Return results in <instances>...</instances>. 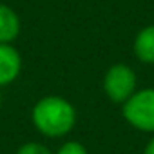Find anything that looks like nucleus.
I'll return each mask as SVG.
<instances>
[{"instance_id": "f257e3e1", "label": "nucleus", "mask_w": 154, "mask_h": 154, "mask_svg": "<svg viewBox=\"0 0 154 154\" xmlns=\"http://www.w3.org/2000/svg\"><path fill=\"white\" fill-rule=\"evenodd\" d=\"M31 118L40 134L47 138H60L72 131L76 111L72 103L62 96H45L36 102Z\"/></svg>"}, {"instance_id": "f03ea898", "label": "nucleus", "mask_w": 154, "mask_h": 154, "mask_svg": "<svg viewBox=\"0 0 154 154\" xmlns=\"http://www.w3.org/2000/svg\"><path fill=\"white\" fill-rule=\"evenodd\" d=\"M123 118L129 125L143 132H154V87L134 93L123 103Z\"/></svg>"}, {"instance_id": "7ed1b4c3", "label": "nucleus", "mask_w": 154, "mask_h": 154, "mask_svg": "<svg viewBox=\"0 0 154 154\" xmlns=\"http://www.w3.org/2000/svg\"><path fill=\"white\" fill-rule=\"evenodd\" d=\"M103 91L114 103H125L136 93V74L127 63H114L103 76Z\"/></svg>"}, {"instance_id": "20e7f679", "label": "nucleus", "mask_w": 154, "mask_h": 154, "mask_svg": "<svg viewBox=\"0 0 154 154\" xmlns=\"http://www.w3.org/2000/svg\"><path fill=\"white\" fill-rule=\"evenodd\" d=\"M22 69V58L11 44H0V87L15 82Z\"/></svg>"}, {"instance_id": "39448f33", "label": "nucleus", "mask_w": 154, "mask_h": 154, "mask_svg": "<svg viewBox=\"0 0 154 154\" xmlns=\"http://www.w3.org/2000/svg\"><path fill=\"white\" fill-rule=\"evenodd\" d=\"M20 33V18L6 4H0V44H11Z\"/></svg>"}, {"instance_id": "423d86ee", "label": "nucleus", "mask_w": 154, "mask_h": 154, "mask_svg": "<svg viewBox=\"0 0 154 154\" xmlns=\"http://www.w3.org/2000/svg\"><path fill=\"white\" fill-rule=\"evenodd\" d=\"M134 54L143 63H154V24L143 27L134 38Z\"/></svg>"}, {"instance_id": "0eeeda50", "label": "nucleus", "mask_w": 154, "mask_h": 154, "mask_svg": "<svg viewBox=\"0 0 154 154\" xmlns=\"http://www.w3.org/2000/svg\"><path fill=\"white\" fill-rule=\"evenodd\" d=\"M17 154H53L45 145H42V143H36V141H29V143H24L18 150H17Z\"/></svg>"}, {"instance_id": "6e6552de", "label": "nucleus", "mask_w": 154, "mask_h": 154, "mask_svg": "<svg viewBox=\"0 0 154 154\" xmlns=\"http://www.w3.org/2000/svg\"><path fill=\"white\" fill-rule=\"evenodd\" d=\"M56 154H87V149L78 141H65Z\"/></svg>"}, {"instance_id": "1a4fd4ad", "label": "nucleus", "mask_w": 154, "mask_h": 154, "mask_svg": "<svg viewBox=\"0 0 154 154\" xmlns=\"http://www.w3.org/2000/svg\"><path fill=\"white\" fill-rule=\"evenodd\" d=\"M143 154H154V138L147 143V147H145V152Z\"/></svg>"}, {"instance_id": "9d476101", "label": "nucleus", "mask_w": 154, "mask_h": 154, "mask_svg": "<svg viewBox=\"0 0 154 154\" xmlns=\"http://www.w3.org/2000/svg\"><path fill=\"white\" fill-rule=\"evenodd\" d=\"M0 103H2V96H0Z\"/></svg>"}]
</instances>
